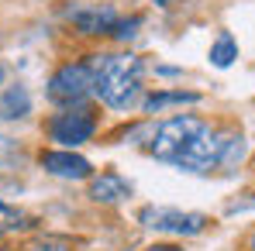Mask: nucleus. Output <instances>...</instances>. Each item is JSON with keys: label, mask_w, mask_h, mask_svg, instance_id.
<instances>
[{"label": "nucleus", "mask_w": 255, "mask_h": 251, "mask_svg": "<svg viewBox=\"0 0 255 251\" xmlns=\"http://www.w3.org/2000/svg\"><path fill=\"white\" fill-rule=\"evenodd\" d=\"M86 66L93 73V93L107 107L128 110V107L138 103V96H141V62H138V55H90Z\"/></svg>", "instance_id": "obj_1"}, {"label": "nucleus", "mask_w": 255, "mask_h": 251, "mask_svg": "<svg viewBox=\"0 0 255 251\" xmlns=\"http://www.w3.org/2000/svg\"><path fill=\"white\" fill-rule=\"evenodd\" d=\"M204 127H207V121H200V117H193V114H176L169 121H162V124L155 127V134H152V155L162 159V162H176L179 152H183Z\"/></svg>", "instance_id": "obj_2"}, {"label": "nucleus", "mask_w": 255, "mask_h": 251, "mask_svg": "<svg viewBox=\"0 0 255 251\" xmlns=\"http://www.w3.org/2000/svg\"><path fill=\"white\" fill-rule=\"evenodd\" d=\"M90 93H93V73L86 62H69L55 69L48 80V100L62 107H80Z\"/></svg>", "instance_id": "obj_3"}, {"label": "nucleus", "mask_w": 255, "mask_h": 251, "mask_svg": "<svg viewBox=\"0 0 255 251\" xmlns=\"http://www.w3.org/2000/svg\"><path fill=\"white\" fill-rule=\"evenodd\" d=\"M224 148H228V138L207 124L186 148H183V152H179V159H176L172 166L186 168V172H211L214 166H221Z\"/></svg>", "instance_id": "obj_4"}, {"label": "nucleus", "mask_w": 255, "mask_h": 251, "mask_svg": "<svg viewBox=\"0 0 255 251\" xmlns=\"http://www.w3.org/2000/svg\"><path fill=\"white\" fill-rule=\"evenodd\" d=\"M138 220L152 231H162V234H179V238H190V234H200L211 220L204 213H190V210H176V207H145L138 213Z\"/></svg>", "instance_id": "obj_5"}, {"label": "nucleus", "mask_w": 255, "mask_h": 251, "mask_svg": "<svg viewBox=\"0 0 255 251\" xmlns=\"http://www.w3.org/2000/svg\"><path fill=\"white\" fill-rule=\"evenodd\" d=\"M97 131V117L90 107H69L66 114H55L52 124H48V134L52 141H59L62 148H76V145H86Z\"/></svg>", "instance_id": "obj_6"}, {"label": "nucleus", "mask_w": 255, "mask_h": 251, "mask_svg": "<svg viewBox=\"0 0 255 251\" xmlns=\"http://www.w3.org/2000/svg\"><path fill=\"white\" fill-rule=\"evenodd\" d=\"M69 21H73V28L80 35H111L121 17H118V10L111 3H90V7L69 10Z\"/></svg>", "instance_id": "obj_7"}, {"label": "nucleus", "mask_w": 255, "mask_h": 251, "mask_svg": "<svg viewBox=\"0 0 255 251\" xmlns=\"http://www.w3.org/2000/svg\"><path fill=\"white\" fill-rule=\"evenodd\" d=\"M42 168L48 172V175H59V179H90V172H93L83 155H76V152H69V148L45 152Z\"/></svg>", "instance_id": "obj_8"}, {"label": "nucleus", "mask_w": 255, "mask_h": 251, "mask_svg": "<svg viewBox=\"0 0 255 251\" xmlns=\"http://www.w3.org/2000/svg\"><path fill=\"white\" fill-rule=\"evenodd\" d=\"M125 196H131V182L118 172H100L90 182V200L97 203H121Z\"/></svg>", "instance_id": "obj_9"}, {"label": "nucleus", "mask_w": 255, "mask_h": 251, "mask_svg": "<svg viewBox=\"0 0 255 251\" xmlns=\"http://www.w3.org/2000/svg\"><path fill=\"white\" fill-rule=\"evenodd\" d=\"M31 114V96L24 86H10L3 96H0V117L3 121H21Z\"/></svg>", "instance_id": "obj_10"}, {"label": "nucleus", "mask_w": 255, "mask_h": 251, "mask_svg": "<svg viewBox=\"0 0 255 251\" xmlns=\"http://www.w3.org/2000/svg\"><path fill=\"white\" fill-rule=\"evenodd\" d=\"M235 59H238V42H235V38L224 31V35H221V38L211 45V62L217 66V69H228Z\"/></svg>", "instance_id": "obj_11"}, {"label": "nucleus", "mask_w": 255, "mask_h": 251, "mask_svg": "<svg viewBox=\"0 0 255 251\" xmlns=\"http://www.w3.org/2000/svg\"><path fill=\"white\" fill-rule=\"evenodd\" d=\"M197 100H200L197 93L172 89V93H155V96H148V100H145V110H148V114H155V110H162V107H176V103H197Z\"/></svg>", "instance_id": "obj_12"}, {"label": "nucleus", "mask_w": 255, "mask_h": 251, "mask_svg": "<svg viewBox=\"0 0 255 251\" xmlns=\"http://www.w3.org/2000/svg\"><path fill=\"white\" fill-rule=\"evenodd\" d=\"M28 251H73V241L62 234H42L28 245Z\"/></svg>", "instance_id": "obj_13"}, {"label": "nucleus", "mask_w": 255, "mask_h": 251, "mask_svg": "<svg viewBox=\"0 0 255 251\" xmlns=\"http://www.w3.org/2000/svg\"><path fill=\"white\" fill-rule=\"evenodd\" d=\"M138 24H141V17H128V21H118V24H114V31H111V35H114V38H121V42H125V38H131V35H134V28H138Z\"/></svg>", "instance_id": "obj_14"}, {"label": "nucleus", "mask_w": 255, "mask_h": 251, "mask_svg": "<svg viewBox=\"0 0 255 251\" xmlns=\"http://www.w3.org/2000/svg\"><path fill=\"white\" fill-rule=\"evenodd\" d=\"M14 152H17V145H14L10 138H0V162H7Z\"/></svg>", "instance_id": "obj_15"}, {"label": "nucleus", "mask_w": 255, "mask_h": 251, "mask_svg": "<svg viewBox=\"0 0 255 251\" xmlns=\"http://www.w3.org/2000/svg\"><path fill=\"white\" fill-rule=\"evenodd\" d=\"M148 251H183V248H176V245H152Z\"/></svg>", "instance_id": "obj_16"}, {"label": "nucleus", "mask_w": 255, "mask_h": 251, "mask_svg": "<svg viewBox=\"0 0 255 251\" xmlns=\"http://www.w3.org/2000/svg\"><path fill=\"white\" fill-rule=\"evenodd\" d=\"M3 80H7V69H3V62H0V83H3Z\"/></svg>", "instance_id": "obj_17"}, {"label": "nucleus", "mask_w": 255, "mask_h": 251, "mask_svg": "<svg viewBox=\"0 0 255 251\" xmlns=\"http://www.w3.org/2000/svg\"><path fill=\"white\" fill-rule=\"evenodd\" d=\"M249 245H252V251H255V234H252V241H249Z\"/></svg>", "instance_id": "obj_18"}, {"label": "nucleus", "mask_w": 255, "mask_h": 251, "mask_svg": "<svg viewBox=\"0 0 255 251\" xmlns=\"http://www.w3.org/2000/svg\"><path fill=\"white\" fill-rule=\"evenodd\" d=\"M0 234H3V224H0Z\"/></svg>", "instance_id": "obj_19"}, {"label": "nucleus", "mask_w": 255, "mask_h": 251, "mask_svg": "<svg viewBox=\"0 0 255 251\" xmlns=\"http://www.w3.org/2000/svg\"><path fill=\"white\" fill-rule=\"evenodd\" d=\"M0 251H10V248H0Z\"/></svg>", "instance_id": "obj_20"}]
</instances>
